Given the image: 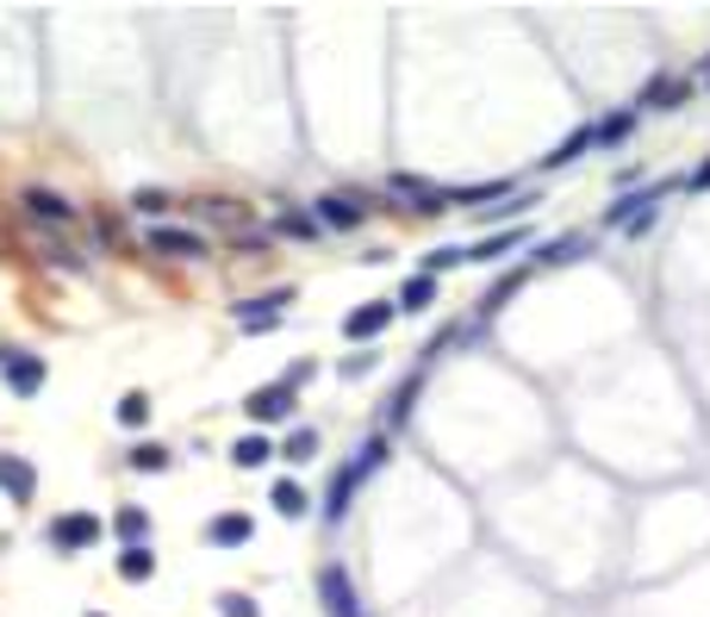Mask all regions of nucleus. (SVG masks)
<instances>
[{
	"mask_svg": "<svg viewBox=\"0 0 710 617\" xmlns=\"http://www.w3.org/2000/svg\"><path fill=\"white\" fill-rule=\"evenodd\" d=\"M100 530H107V524L94 518V511H63V518H50V549H63V555H76V549H94L100 543Z\"/></svg>",
	"mask_w": 710,
	"mask_h": 617,
	"instance_id": "1",
	"label": "nucleus"
},
{
	"mask_svg": "<svg viewBox=\"0 0 710 617\" xmlns=\"http://www.w3.org/2000/svg\"><path fill=\"white\" fill-rule=\"evenodd\" d=\"M312 219L324 225V231H356V225L368 219V200L362 193H324V200H312Z\"/></svg>",
	"mask_w": 710,
	"mask_h": 617,
	"instance_id": "2",
	"label": "nucleus"
},
{
	"mask_svg": "<svg viewBox=\"0 0 710 617\" xmlns=\"http://www.w3.org/2000/svg\"><path fill=\"white\" fill-rule=\"evenodd\" d=\"M293 380H269V387H256L250 394V418L256 425H281V418H293Z\"/></svg>",
	"mask_w": 710,
	"mask_h": 617,
	"instance_id": "3",
	"label": "nucleus"
},
{
	"mask_svg": "<svg viewBox=\"0 0 710 617\" xmlns=\"http://www.w3.org/2000/svg\"><path fill=\"white\" fill-rule=\"evenodd\" d=\"M287 300H293V287H281V293H256V300H237L231 318L243 325V331H262V325H281Z\"/></svg>",
	"mask_w": 710,
	"mask_h": 617,
	"instance_id": "4",
	"label": "nucleus"
},
{
	"mask_svg": "<svg viewBox=\"0 0 710 617\" xmlns=\"http://www.w3.org/2000/svg\"><path fill=\"white\" fill-rule=\"evenodd\" d=\"M393 312H399V300H368V306H356V312L343 318V337H349V344H368V337H380L387 325H393Z\"/></svg>",
	"mask_w": 710,
	"mask_h": 617,
	"instance_id": "5",
	"label": "nucleus"
},
{
	"mask_svg": "<svg viewBox=\"0 0 710 617\" xmlns=\"http://www.w3.org/2000/svg\"><path fill=\"white\" fill-rule=\"evenodd\" d=\"M150 250H157V256H181V262H200L206 238H200V231H181V225H150Z\"/></svg>",
	"mask_w": 710,
	"mask_h": 617,
	"instance_id": "6",
	"label": "nucleus"
},
{
	"mask_svg": "<svg viewBox=\"0 0 710 617\" xmlns=\"http://www.w3.org/2000/svg\"><path fill=\"white\" fill-rule=\"evenodd\" d=\"M0 492H7L13 506H32V492H38V468H32V461H19V456H7V449H0Z\"/></svg>",
	"mask_w": 710,
	"mask_h": 617,
	"instance_id": "7",
	"label": "nucleus"
},
{
	"mask_svg": "<svg viewBox=\"0 0 710 617\" xmlns=\"http://www.w3.org/2000/svg\"><path fill=\"white\" fill-rule=\"evenodd\" d=\"M0 375H7V387H13L19 399H32L38 387H44V356H7V349H0Z\"/></svg>",
	"mask_w": 710,
	"mask_h": 617,
	"instance_id": "8",
	"label": "nucleus"
},
{
	"mask_svg": "<svg viewBox=\"0 0 710 617\" xmlns=\"http://www.w3.org/2000/svg\"><path fill=\"white\" fill-rule=\"evenodd\" d=\"M19 200H26V212H32V219H44V225H76L81 219V206L63 200V193H50V188H26Z\"/></svg>",
	"mask_w": 710,
	"mask_h": 617,
	"instance_id": "9",
	"label": "nucleus"
},
{
	"mask_svg": "<svg viewBox=\"0 0 710 617\" xmlns=\"http://www.w3.org/2000/svg\"><path fill=\"white\" fill-rule=\"evenodd\" d=\"M250 537H256L250 511H219V518L206 524V543H212V549H237V543H250Z\"/></svg>",
	"mask_w": 710,
	"mask_h": 617,
	"instance_id": "10",
	"label": "nucleus"
},
{
	"mask_svg": "<svg viewBox=\"0 0 710 617\" xmlns=\"http://www.w3.org/2000/svg\"><path fill=\"white\" fill-rule=\"evenodd\" d=\"M387 188L406 193V206H418V212H442V206H449V188H437V181H418V175H393Z\"/></svg>",
	"mask_w": 710,
	"mask_h": 617,
	"instance_id": "11",
	"label": "nucleus"
},
{
	"mask_svg": "<svg viewBox=\"0 0 710 617\" xmlns=\"http://www.w3.org/2000/svg\"><path fill=\"white\" fill-rule=\"evenodd\" d=\"M318 593H324L331 617H362V611H356V593H349V574L343 568H324V574H318Z\"/></svg>",
	"mask_w": 710,
	"mask_h": 617,
	"instance_id": "12",
	"label": "nucleus"
},
{
	"mask_svg": "<svg viewBox=\"0 0 710 617\" xmlns=\"http://www.w3.org/2000/svg\"><path fill=\"white\" fill-rule=\"evenodd\" d=\"M586 150H599V131H592V126H580L573 138H561V150H549V157H542V169H568V162L586 157Z\"/></svg>",
	"mask_w": 710,
	"mask_h": 617,
	"instance_id": "13",
	"label": "nucleus"
},
{
	"mask_svg": "<svg viewBox=\"0 0 710 617\" xmlns=\"http://www.w3.org/2000/svg\"><path fill=\"white\" fill-rule=\"evenodd\" d=\"M511 188H518L511 175H499V181H480V188H449V206H487V200H506Z\"/></svg>",
	"mask_w": 710,
	"mask_h": 617,
	"instance_id": "14",
	"label": "nucleus"
},
{
	"mask_svg": "<svg viewBox=\"0 0 710 617\" xmlns=\"http://www.w3.org/2000/svg\"><path fill=\"white\" fill-rule=\"evenodd\" d=\"M523 243V231H492V238L468 243V262H499V256H511Z\"/></svg>",
	"mask_w": 710,
	"mask_h": 617,
	"instance_id": "15",
	"label": "nucleus"
},
{
	"mask_svg": "<svg viewBox=\"0 0 710 617\" xmlns=\"http://www.w3.org/2000/svg\"><path fill=\"white\" fill-rule=\"evenodd\" d=\"M586 250H592V238H580V231H568V238L542 243V250H537V262H549V269H554V262H580Z\"/></svg>",
	"mask_w": 710,
	"mask_h": 617,
	"instance_id": "16",
	"label": "nucleus"
},
{
	"mask_svg": "<svg viewBox=\"0 0 710 617\" xmlns=\"http://www.w3.org/2000/svg\"><path fill=\"white\" fill-rule=\"evenodd\" d=\"M269 456H274V444L262 437V430H250V437H237V444H231V461H237V468H262Z\"/></svg>",
	"mask_w": 710,
	"mask_h": 617,
	"instance_id": "17",
	"label": "nucleus"
},
{
	"mask_svg": "<svg viewBox=\"0 0 710 617\" xmlns=\"http://www.w3.org/2000/svg\"><path fill=\"white\" fill-rule=\"evenodd\" d=\"M430 300H437V275H411L406 293H399V312H424Z\"/></svg>",
	"mask_w": 710,
	"mask_h": 617,
	"instance_id": "18",
	"label": "nucleus"
},
{
	"mask_svg": "<svg viewBox=\"0 0 710 617\" xmlns=\"http://www.w3.org/2000/svg\"><path fill=\"white\" fill-rule=\"evenodd\" d=\"M112 530L126 537V549H143V530H150V511L126 506V511H119V518H112Z\"/></svg>",
	"mask_w": 710,
	"mask_h": 617,
	"instance_id": "19",
	"label": "nucleus"
},
{
	"mask_svg": "<svg viewBox=\"0 0 710 617\" xmlns=\"http://www.w3.org/2000/svg\"><path fill=\"white\" fill-rule=\"evenodd\" d=\"M380 461H387V437H368V444H362V456L349 461V475H356V487H362V480L374 475Z\"/></svg>",
	"mask_w": 710,
	"mask_h": 617,
	"instance_id": "20",
	"label": "nucleus"
},
{
	"mask_svg": "<svg viewBox=\"0 0 710 617\" xmlns=\"http://www.w3.org/2000/svg\"><path fill=\"white\" fill-rule=\"evenodd\" d=\"M119 574H126V580H150V574H157V555L150 549H119Z\"/></svg>",
	"mask_w": 710,
	"mask_h": 617,
	"instance_id": "21",
	"label": "nucleus"
},
{
	"mask_svg": "<svg viewBox=\"0 0 710 617\" xmlns=\"http://www.w3.org/2000/svg\"><path fill=\"white\" fill-rule=\"evenodd\" d=\"M169 449H162V444H138V449H131V468H138V475H162V468H169Z\"/></svg>",
	"mask_w": 710,
	"mask_h": 617,
	"instance_id": "22",
	"label": "nucleus"
},
{
	"mask_svg": "<svg viewBox=\"0 0 710 617\" xmlns=\"http://www.w3.org/2000/svg\"><path fill=\"white\" fill-rule=\"evenodd\" d=\"M592 131H599V143H623V138L636 131V112H604Z\"/></svg>",
	"mask_w": 710,
	"mask_h": 617,
	"instance_id": "23",
	"label": "nucleus"
},
{
	"mask_svg": "<svg viewBox=\"0 0 710 617\" xmlns=\"http://www.w3.org/2000/svg\"><path fill=\"white\" fill-rule=\"evenodd\" d=\"M269 499H274V511H281V518H306V492L293 487V480H281V487H274Z\"/></svg>",
	"mask_w": 710,
	"mask_h": 617,
	"instance_id": "24",
	"label": "nucleus"
},
{
	"mask_svg": "<svg viewBox=\"0 0 710 617\" xmlns=\"http://www.w3.org/2000/svg\"><path fill=\"white\" fill-rule=\"evenodd\" d=\"M686 94H692V81H654V88H648V107H679Z\"/></svg>",
	"mask_w": 710,
	"mask_h": 617,
	"instance_id": "25",
	"label": "nucleus"
},
{
	"mask_svg": "<svg viewBox=\"0 0 710 617\" xmlns=\"http://www.w3.org/2000/svg\"><path fill=\"white\" fill-rule=\"evenodd\" d=\"M281 456H293V461H312V456H318V430H293V437L281 444Z\"/></svg>",
	"mask_w": 710,
	"mask_h": 617,
	"instance_id": "26",
	"label": "nucleus"
},
{
	"mask_svg": "<svg viewBox=\"0 0 710 617\" xmlns=\"http://www.w3.org/2000/svg\"><path fill=\"white\" fill-rule=\"evenodd\" d=\"M274 231H287V238H312L318 219H312V212H281V219H274Z\"/></svg>",
	"mask_w": 710,
	"mask_h": 617,
	"instance_id": "27",
	"label": "nucleus"
},
{
	"mask_svg": "<svg viewBox=\"0 0 710 617\" xmlns=\"http://www.w3.org/2000/svg\"><path fill=\"white\" fill-rule=\"evenodd\" d=\"M219 617H262V605H256L250 593H224V599H219Z\"/></svg>",
	"mask_w": 710,
	"mask_h": 617,
	"instance_id": "28",
	"label": "nucleus"
},
{
	"mask_svg": "<svg viewBox=\"0 0 710 617\" xmlns=\"http://www.w3.org/2000/svg\"><path fill=\"white\" fill-rule=\"evenodd\" d=\"M143 418H150V399H143V394L119 399V425H143Z\"/></svg>",
	"mask_w": 710,
	"mask_h": 617,
	"instance_id": "29",
	"label": "nucleus"
},
{
	"mask_svg": "<svg viewBox=\"0 0 710 617\" xmlns=\"http://www.w3.org/2000/svg\"><path fill=\"white\" fill-rule=\"evenodd\" d=\"M131 206H138V212H150V219H157L162 206H169V193H157V188H138V193H131Z\"/></svg>",
	"mask_w": 710,
	"mask_h": 617,
	"instance_id": "30",
	"label": "nucleus"
},
{
	"mask_svg": "<svg viewBox=\"0 0 710 617\" xmlns=\"http://www.w3.org/2000/svg\"><path fill=\"white\" fill-rule=\"evenodd\" d=\"M206 212L224 219V225H243V206H237V200H206Z\"/></svg>",
	"mask_w": 710,
	"mask_h": 617,
	"instance_id": "31",
	"label": "nucleus"
},
{
	"mask_svg": "<svg viewBox=\"0 0 710 617\" xmlns=\"http://www.w3.org/2000/svg\"><path fill=\"white\" fill-rule=\"evenodd\" d=\"M692 188H710V162H704V169L692 175Z\"/></svg>",
	"mask_w": 710,
	"mask_h": 617,
	"instance_id": "32",
	"label": "nucleus"
},
{
	"mask_svg": "<svg viewBox=\"0 0 710 617\" xmlns=\"http://www.w3.org/2000/svg\"><path fill=\"white\" fill-rule=\"evenodd\" d=\"M704 81H710V63H704Z\"/></svg>",
	"mask_w": 710,
	"mask_h": 617,
	"instance_id": "33",
	"label": "nucleus"
},
{
	"mask_svg": "<svg viewBox=\"0 0 710 617\" xmlns=\"http://www.w3.org/2000/svg\"><path fill=\"white\" fill-rule=\"evenodd\" d=\"M88 617H100V611H88Z\"/></svg>",
	"mask_w": 710,
	"mask_h": 617,
	"instance_id": "34",
	"label": "nucleus"
}]
</instances>
